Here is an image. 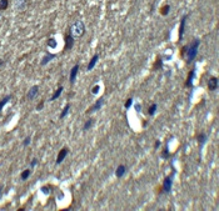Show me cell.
<instances>
[{"label": "cell", "mask_w": 219, "mask_h": 211, "mask_svg": "<svg viewBox=\"0 0 219 211\" xmlns=\"http://www.w3.org/2000/svg\"><path fill=\"white\" fill-rule=\"evenodd\" d=\"M199 45H200V40L199 39H194V41L189 46H187V49H185V60H187V63L190 64L193 61V60L197 58L198 55V49H199Z\"/></svg>", "instance_id": "1"}, {"label": "cell", "mask_w": 219, "mask_h": 211, "mask_svg": "<svg viewBox=\"0 0 219 211\" xmlns=\"http://www.w3.org/2000/svg\"><path fill=\"white\" fill-rule=\"evenodd\" d=\"M70 34L73 37H80L85 34V24L83 20H77L70 26Z\"/></svg>", "instance_id": "2"}, {"label": "cell", "mask_w": 219, "mask_h": 211, "mask_svg": "<svg viewBox=\"0 0 219 211\" xmlns=\"http://www.w3.org/2000/svg\"><path fill=\"white\" fill-rule=\"evenodd\" d=\"M173 176H174V171H173V174H172V175L167 176L165 179H164V181H163L162 190H160L162 194H169L170 193L172 186H173Z\"/></svg>", "instance_id": "3"}, {"label": "cell", "mask_w": 219, "mask_h": 211, "mask_svg": "<svg viewBox=\"0 0 219 211\" xmlns=\"http://www.w3.org/2000/svg\"><path fill=\"white\" fill-rule=\"evenodd\" d=\"M104 102H105V99H104V97H100L99 100H96V101H95V104H94V105L89 107V110H88L86 112H88V114H91V112H95V111H98V110H100V109H101V106L104 105Z\"/></svg>", "instance_id": "4"}, {"label": "cell", "mask_w": 219, "mask_h": 211, "mask_svg": "<svg viewBox=\"0 0 219 211\" xmlns=\"http://www.w3.org/2000/svg\"><path fill=\"white\" fill-rule=\"evenodd\" d=\"M68 154H69V149H68L67 146L60 150L59 154H58V157H57V165H59V164H62V162L64 161V159L67 157Z\"/></svg>", "instance_id": "5"}, {"label": "cell", "mask_w": 219, "mask_h": 211, "mask_svg": "<svg viewBox=\"0 0 219 211\" xmlns=\"http://www.w3.org/2000/svg\"><path fill=\"white\" fill-rule=\"evenodd\" d=\"M187 19H188V15L185 14L183 15L180 20V25H179V41L183 39V35H184V31H185V23H187Z\"/></svg>", "instance_id": "6"}, {"label": "cell", "mask_w": 219, "mask_h": 211, "mask_svg": "<svg viewBox=\"0 0 219 211\" xmlns=\"http://www.w3.org/2000/svg\"><path fill=\"white\" fill-rule=\"evenodd\" d=\"M78 71H79V64H75V65H74V66L72 68V70H70V75H69V81H70V84H74V83H75V79H77Z\"/></svg>", "instance_id": "7"}, {"label": "cell", "mask_w": 219, "mask_h": 211, "mask_svg": "<svg viewBox=\"0 0 219 211\" xmlns=\"http://www.w3.org/2000/svg\"><path fill=\"white\" fill-rule=\"evenodd\" d=\"M208 89L210 91H215L218 89V78L217 76H212L208 80Z\"/></svg>", "instance_id": "8"}, {"label": "cell", "mask_w": 219, "mask_h": 211, "mask_svg": "<svg viewBox=\"0 0 219 211\" xmlns=\"http://www.w3.org/2000/svg\"><path fill=\"white\" fill-rule=\"evenodd\" d=\"M74 46V37L72 34L65 35V50H72Z\"/></svg>", "instance_id": "9"}, {"label": "cell", "mask_w": 219, "mask_h": 211, "mask_svg": "<svg viewBox=\"0 0 219 211\" xmlns=\"http://www.w3.org/2000/svg\"><path fill=\"white\" fill-rule=\"evenodd\" d=\"M99 58H100V55H99V54H94V55H93V58L90 59V61H89V64H88V66H86V70H88V71H90V70L94 69V66L96 65V63H98V60H99Z\"/></svg>", "instance_id": "10"}, {"label": "cell", "mask_w": 219, "mask_h": 211, "mask_svg": "<svg viewBox=\"0 0 219 211\" xmlns=\"http://www.w3.org/2000/svg\"><path fill=\"white\" fill-rule=\"evenodd\" d=\"M195 68H193L192 70H190V73L188 75V78H187V81H185V86H188V88H192L193 86V80H194V76H195Z\"/></svg>", "instance_id": "11"}, {"label": "cell", "mask_w": 219, "mask_h": 211, "mask_svg": "<svg viewBox=\"0 0 219 211\" xmlns=\"http://www.w3.org/2000/svg\"><path fill=\"white\" fill-rule=\"evenodd\" d=\"M38 92H39V86H38V85H34V86L30 88V90H29V92H28L26 97H28L29 100H33L36 95H38Z\"/></svg>", "instance_id": "12"}, {"label": "cell", "mask_w": 219, "mask_h": 211, "mask_svg": "<svg viewBox=\"0 0 219 211\" xmlns=\"http://www.w3.org/2000/svg\"><path fill=\"white\" fill-rule=\"evenodd\" d=\"M125 172H127V167H125L124 165H119L115 170V176L118 177V179H122V177L125 175Z\"/></svg>", "instance_id": "13"}, {"label": "cell", "mask_w": 219, "mask_h": 211, "mask_svg": "<svg viewBox=\"0 0 219 211\" xmlns=\"http://www.w3.org/2000/svg\"><path fill=\"white\" fill-rule=\"evenodd\" d=\"M55 56H57L55 54H49V53H48V54H46V55L44 56L43 59H41V63H40V65H41V66H45V65L48 64L49 61H52L53 59H55Z\"/></svg>", "instance_id": "14"}, {"label": "cell", "mask_w": 219, "mask_h": 211, "mask_svg": "<svg viewBox=\"0 0 219 211\" xmlns=\"http://www.w3.org/2000/svg\"><path fill=\"white\" fill-rule=\"evenodd\" d=\"M63 90H64V88L63 86H59L57 90H55V92L53 94V96L50 97V101H54V100H57L58 97H60V95L63 94Z\"/></svg>", "instance_id": "15"}, {"label": "cell", "mask_w": 219, "mask_h": 211, "mask_svg": "<svg viewBox=\"0 0 219 211\" xmlns=\"http://www.w3.org/2000/svg\"><path fill=\"white\" fill-rule=\"evenodd\" d=\"M207 139H208V136H207L206 134H203V133H200L198 135V143L200 145V147H203V145L207 143Z\"/></svg>", "instance_id": "16"}, {"label": "cell", "mask_w": 219, "mask_h": 211, "mask_svg": "<svg viewBox=\"0 0 219 211\" xmlns=\"http://www.w3.org/2000/svg\"><path fill=\"white\" fill-rule=\"evenodd\" d=\"M69 111H70V104H67L64 106V109H63V111L60 112V115H59V118L60 119H64L65 116H67L68 114H69Z\"/></svg>", "instance_id": "17"}, {"label": "cell", "mask_w": 219, "mask_h": 211, "mask_svg": "<svg viewBox=\"0 0 219 211\" xmlns=\"http://www.w3.org/2000/svg\"><path fill=\"white\" fill-rule=\"evenodd\" d=\"M30 174H31V169H26V170H24L21 172V175H20V179L24 181V180H26L28 177L30 176Z\"/></svg>", "instance_id": "18"}, {"label": "cell", "mask_w": 219, "mask_h": 211, "mask_svg": "<svg viewBox=\"0 0 219 211\" xmlns=\"http://www.w3.org/2000/svg\"><path fill=\"white\" fill-rule=\"evenodd\" d=\"M93 124H94V119H89V120H86L85 121V124H84V126H83V130L84 131H86V130H89L91 126H93Z\"/></svg>", "instance_id": "19"}, {"label": "cell", "mask_w": 219, "mask_h": 211, "mask_svg": "<svg viewBox=\"0 0 219 211\" xmlns=\"http://www.w3.org/2000/svg\"><path fill=\"white\" fill-rule=\"evenodd\" d=\"M10 99H11V96H5V97H4V99H1V100H0V112H1L3 107H4V106H5V105L8 104V102H9V100H10Z\"/></svg>", "instance_id": "20"}, {"label": "cell", "mask_w": 219, "mask_h": 211, "mask_svg": "<svg viewBox=\"0 0 219 211\" xmlns=\"http://www.w3.org/2000/svg\"><path fill=\"white\" fill-rule=\"evenodd\" d=\"M48 46L50 49H55L58 46V43H57V40L54 39V37H50V39L48 40Z\"/></svg>", "instance_id": "21"}, {"label": "cell", "mask_w": 219, "mask_h": 211, "mask_svg": "<svg viewBox=\"0 0 219 211\" xmlns=\"http://www.w3.org/2000/svg\"><path fill=\"white\" fill-rule=\"evenodd\" d=\"M157 109H158V105L157 104H153L148 109V114L150 115V116H153V115H155V112H157Z\"/></svg>", "instance_id": "22"}, {"label": "cell", "mask_w": 219, "mask_h": 211, "mask_svg": "<svg viewBox=\"0 0 219 211\" xmlns=\"http://www.w3.org/2000/svg\"><path fill=\"white\" fill-rule=\"evenodd\" d=\"M169 10H170V5H168V4H167V5H164V6L160 9V14L165 16V15H168V14H169Z\"/></svg>", "instance_id": "23"}, {"label": "cell", "mask_w": 219, "mask_h": 211, "mask_svg": "<svg viewBox=\"0 0 219 211\" xmlns=\"http://www.w3.org/2000/svg\"><path fill=\"white\" fill-rule=\"evenodd\" d=\"M170 156V154H169V147H168V144L165 145V147H164V150H163V152H162V157L163 159H168Z\"/></svg>", "instance_id": "24"}, {"label": "cell", "mask_w": 219, "mask_h": 211, "mask_svg": "<svg viewBox=\"0 0 219 211\" xmlns=\"http://www.w3.org/2000/svg\"><path fill=\"white\" fill-rule=\"evenodd\" d=\"M134 99H133V97H129V99H127V101H125V104H124V107H125V109H130V107H132L133 106V101Z\"/></svg>", "instance_id": "25"}, {"label": "cell", "mask_w": 219, "mask_h": 211, "mask_svg": "<svg viewBox=\"0 0 219 211\" xmlns=\"http://www.w3.org/2000/svg\"><path fill=\"white\" fill-rule=\"evenodd\" d=\"M9 5V0H0V10H5Z\"/></svg>", "instance_id": "26"}, {"label": "cell", "mask_w": 219, "mask_h": 211, "mask_svg": "<svg viewBox=\"0 0 219 211\" xmlns=\"http://www.w3.org/2000/svg\"><path fill=\"white\" fill-rule=\"evenodd\" d=\"M99 90H100V85L99 84H95V85L91 88V94L93 95H96V94L99 92Z\"/></svg>", "instance_id": "27"}, {"label": "cell", "mask_w": 219, "mask_h": 211, "mask_svg": "<svg viewBox=\"0 0 219 211\" xmlns=\"http://www.w3.org/2000/svg\"><path fill=\"white\" fill-rule=\"evenodd\" d=\"M40 190H41V193H43L44 195H49L50 194V187L49 186H43Z\"/></svg>", "instance_id": "28"}, {"label": "cell", "mask_w": 219, "mask_h": 211, "mask_svg": "<svg viewBox=\"0 0 219 211\" xmlns=\"http://www.w3.org/2000/svg\"><path fill=\"white\" fill-rule=\"evenodd\" d=\"M30 143H31V138L28 136V138L24 139V141H23V145H24V146L26 147V146H29V145H30Z\"/></svg>", "instance_id": "29"}, {"label": "cell", "mask_w": 219, "mask_h": 211, "mask_svg": "<svg viewBox=\"0 0 219 211\" xmlns=\"http://www.w3.org/2000/svg\"><path fill=\"white\" fill-rule=\"evenodd\" d=\"M36 164H38V159H33V160H31V164H30V169L35 167Z\"/></svg>", "instance_id": "30"}, {"label": "cell", "mask_w": 219, "mask_h": 211, "mask_svg": "<svg viewBox=\"0 0 219 211\" xmlns=\"http://www.w3.org/2000/svg\"><path fill=\"white\" fill-rule=\"evenodd\" d=\"M43 107H44V101H40L39 104L36 105V110H38V111H40L41 109H43Z\"/></svg>", "instance_id": "31"}, {"label": "cell", "mask_w": 219, "mask_h": 211, "mask_svg": "<svg viewBox=\"0 0 219 211\" xmlns=\"http://www.w3.org/2000/svg\"><path fill=\"white\" fill-rule=\"evenodd\" d=\"M159 146H160V141H159V140H157L155 144H154V149H158Z\"/></svg>", "instance_id": "32"}, {"label": "cell", "mask_w": 219, "mask_h": 211, "mask_svg": "<svg viewBox=\"0 0 219 211\" xmlns=\"http://www.w3.org/2000/svg\"><path fill=\"white\" fill-rule=\"evenodd\" d=\"M135 110H137V112H139V111L142 110V106L139 105V104H137V105H135Z\"/></svg>", "instance_id": "33"}, {"label": "cell", "mask_w": 219, "mask_h": 211, "mask_svg": "<svg viewBox=\"0 0 219 211\" xmlns=\"http://www.w3.org/2000/svg\"><path fill=\"white\" fill-rule=\"evenodd\" d=\"M3 194V186H0V195Z\"/></svg>", "instance_id": "34"}, {"label": "cell", "mask_w": 219, "mask_h": 211, "mask_svg": "<svg viewBox=\"0 0 219 211\" xmlns=\"http://www.w3.org/2000/svg\"><path fill=\"white\" fill-rule=\"evenodd\" d=\"M3 64H4V61H3V60H1V59H0V66H1V65H3Z\"/></svg>", "instance_id": "35"}]
</instances>
